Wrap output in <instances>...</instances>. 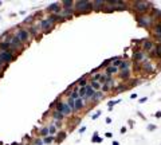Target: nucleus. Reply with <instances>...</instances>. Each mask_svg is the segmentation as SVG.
Masks as SVG:
<instances>
[{"label":"nucleus","instance_id":"1","mask_svg":"<svg viewBox=\"0 0 161 145\" xmlns=\"http://www.w3.org/2000/svg\"><path fill=\"white\" fill-rule=\"evenodd\" d=\"M93 11V4L89 0H78V1L74 3V13L75 16L79 15H85Z\"/></svg>","mask_w":161,"mask_h":145},{"label":"nucleus","instance_id":"2","mask_svg":"<svg viewBox=\"0 0 161 145\" xmlns=\"http://www.w3.org/2000/svg\"><path fill=\"white\" fill-rule=\"evenodd\" d=\"M150 5H152L150 1H140V0H137V1L133 3V8L138 15H145Z\"/></svg>","mask_w":161,"mask_h":145},{"label":"nucleus","instance_id":"3","mask_svg":"<svg viewBox=\"0 0 161 145\" xmlns=\"http://www.w3.org/2000/svg\"><path fill=\"white\" fill-rule=\"evenodd\" d=\"M136 19L140 27H144V28H149L154 22V18L152 15H137Z\"/></svg>","mask_w":161,"mask_h":145},{"label":"nucleus","instance_id":"4","mask_svg":"<svg viewBox=\"0 0 161 145\" xmlns=\"http://www.w3.org/2000/svg\"><path fill=\"white\" fill-rule=\"evenodd\" d=\"M39 27H40V30L43 31V34H48V32H51V31L54 30L55 24L53 23V20H51L50 16H48V18H43V19H40Z\"/></svg>","mask_w":161,"mask_h":145},{"label":"nucleus","instance_id":"5","mask_svg":"<svg viewBox=\"0 0 161 145\" xmlns=\"http://www.w3.org/2000/svg\"><path fill=\"white\" fill-rule=\"evenodd\" d=\"M16 56L13 55V51L10 50V51H0V59H1L3 63H10L15 59Z\"/></svg>","mask_w":161,"mask_h":145},{"label":"nucleus","instance_id":"6","mask_svg":"<svg viewBox=\"0 0 161 145\" xmlns=\"http://www.w3.org/2000/svg\"><path fill=\"white\" fill-rule=\"evenodd\" d=\"M46 11H47L48 13H60V11H62V4L60 3H53V4H50L47 8H46Z\"/></svg>","mask_w":161,"mask_h":145},{"label":"nucleus","instance_id":"7","mask_svg":"<svg viewBox=\"0 0 161 145\" xmlns=\"http://www.w3.org/2000/svg\"><path fill=\"white\" fill-rule=\"evenodd\" d=\"M16 35L19 36V39L23 42V43L28 42V39H30V32H28V28H27V30H26V28H19Z\"/></svg>","mask_w":161,"mask_h":145},{"label":"nucleus","instance_id":"8","mask_svg":"<svg viewBox=\"0 0 161 145\" xmlns=\"http://www.w3.org/2000/svg\"><path fill=\"white\" fill-rule=\"evenodd\" d=\"M105 3L106 1H103V0H93V1H91V4H93V10L94 11L103 10V8H105Z\"/></svg>","mask_w":161,"mask_h":145},{"label":"nucleus","instance_id":"9","mask_svg":"<svg viewBox=\"0 0 161 145\" xmlns=\"http://www.w3.org/2000/svg\"><path fill=\"white\" fill-rule=\"evenodd\" d=\"M133 59H134V62H136V63H138V62H141V61H145V53H144V51H141V50L134 51Z\"/></svg>","mask_w":161,"mask_h":145},{"label":"nucleus","instance_id":"10","mask_svg":"<svg viewBox=\"0 0 161 145\" xmlns=\"http://www.w3.org/2000/svg\"><path fill=\"white\" fill-rule=\"evenodd\" d=\"M73 12H74V8H62V11H60V15H62L63 18L66 19V20H67V19H71Z\"/></svg>","mask_w":161,"mask_h":145},{"label":"nucleus","instance_id":"11","mask_svg":"<svg viewBox=\"0 0 161 145\" xmlns=\"http://www.w3.org/2000/svg\"><path fill=\"white\" fill-rule=\"evenodd\" d=\"M50 19L53 20V23H63V22H66V19L63 18L60 13H53V15H50Z\"/></svg>","mask_w":161,"mask_h":145},{"label":"nucleus","instance_id":"12","mask_svg":"<svg viewBox=\"0 0 161 145\" xmlns=\"http://www.w3.org/2000/svg\"><path fill=\"white\" fill-rule=\"evenodd\" d=\"M102 98H103V93H102V90H99V92H97L95 94L91 97L90 101H91V104H98Z\"/></svg>","mask_w":161,"mask_h":145},{"label":"nucleus","instance_id":"13","mask_svg":"<svg viewBox=\"0 0 161 145\" xmlns=\"http://www.w3.org/2000/svg\"><path fill=\"white\" fill-rule=\"evenodd\" d=\"M10 50H12V44L10 42L7 40L0 42V51H10Z\"/></svg>","mask_w":161,"mask_h":145},{"label":"nucleus","instance_id":"14","mask_svg":"<svg viewBox=\"0 0 161 145\" xmlns=\"http://www.w3.org/2000/svg\"><path fill=\"white\" fill-rule=\"evenodd\" d=\"M120 71V69L118 67H114L113 65H111V66H109L107 69H106V71H105V74L107 77H113V74H116V73H118Z\"/></svg>","mask_w":161,"mask_h":145},{"label":"nucleus","instance_id":"15","mask_svg":"<svg viewBox=\"0 0 161 145\" xmlns=\"http://www.w3.org/2000/svg\"><path fill=\"white\" fill-rule=\"evenodd\" d=\"M118 77L122 79V81H128V79L130 78V70H129V69L128 70H122V71L120 73Z\"/></svg>","mask_w":161,"mask_h":145},{"label":"nucleus","instance_id":"16","mask_svg":"<svg viewBox=\"0 0 161 145\" xmlns=\"http://www.w3.org/2000/svg\"><path fill=\"white\" fill-rule=\"evenodd\" d=\"M142 48H144L145 51H150L152 48H153V42L149 40V39L144 40V43H142Z\"/></svg>","mask_w":161,"mask_h":145},{"label":"nucleus","instance_id":"17","mask_svg":"<svg viewBox=\"0 0 161 145\" xmlns=\"http://www.w3.org/2000/svg\"><path fill=\"white\" fill-rule=\"evenodd\" d=\"M53 118L55 121H63V120H65V114L60 113V112H58V110H55V112H53Z\"/></svg>","mask_w":161,"mask_h":145},{"label":"nucleus","instance_id":"18","mask_svg":"<svg viewBox=\"0 0 161 145\" xmlns=\"http://www.w3.org/2000/svg\"><path fill=\"white\" fill-rule=\"evenodd\" d=\"M86 90H87V92H86V97H87L89 99H90L91 97H93V95H94V94H95V93H97L95 90L93 89V86H91L90 83H89L87 86H86Z\"/></svg>","mask_w":161,"mask_h":145},{"label":"nucleus","instance_id":"19","mask_svg":"<svg viewBox=\"0 0 161 145\" xmlns=\"http://www.w3.org/2000/svg\"><path fill=\"white\" fill-rule=\"evenodd\" d=\"M39 28H40V27H38L36 24H32L30 28H28V32H30V35L36 36V35H38V32H39Z\"/></svg>","mask_w":161,"mask_h":145},{"label":"nucleus","instance_id":"20","mask_svg":"<svg viewBox=\"0 0 161 145\" xmlns=\"http://www.w3.org/2000/svg\"><path fill=\"white\" fill-rule=\"evenodd\" d=\"M142 70H144L145 73L153 71V67H152V63H150V62H144V63H142Z\"/></svg>","mask_w":161,"mask_h":145},{"label":"nucleus","instance_id":"21","mask_svg":"<svg viewBox=\"0 0 161 145\" xmlns=\"http://www.w3.org/2000/svg\"><path fill=\"white\" fill-rule=\"evenodd\" d=\"M83 109V99L82 98H78L75 101V107H74V112H78V110H82Z\"/></svg>","mask_w":161,"mask_h":145},{"label":"nucleus","instance_id":"22","mask_svg":"<svg viewBox=\"0 0 161 145\" xmlns=\"http://www.w3.org/2000/svg\"><path fill=\"white\" fill-rule=\"evenodd\" d=\"M74 3L75 1H73V0H65V1H60V4H62L63 8H74L73 7Z\"/></svg>","mask_w":161,"mask_h":145},{"label":"nucleus","instance_id":"23","mask_svg":"<svg viewBox=\"0 0 161 145\" xmlns=\"http://www.w3.org/2000/svg\"><path fill=\"white\" fill-rule=\"evenodd\" d=\"M66 136H67V133H66V132H63V130H60V132L58 133V137H56L55 143H62V141L66 138Z\"/></svg>","mask_w":161,"mask_h":145},{"label":"nucleus","instance_id":"24","mask_svg":"<svg viewBox=\"0 0 161 145\" xmlns=\"http://www.w3.org/2000/svg\"><path fill=\"white\" fill-rule=\"evenodd\" d=\"M39 134L43 136V137H47V136H50V129H48V126H43L42 129L39 130Z\"/></svg>","mask_w":161,"mask_h":145},{"label":"nucleus","instance_id":"25","mask_svg":"<svg viewBox=\"0 0 161 145\" xmlns=\"http://www.w3.org/2000/svg\"><path fill=\"white\" fill-rule=\"evenodd\" d=\"M153 31H154V35H161V23H160V22L154 23V26H153Z\"/></svg>","mask_w":161,"mask_h":145},{"label":"nucleus","instance_id":"26","mask_svg":"<svg viewBox=\"0 0 161 145\" xmlns=\"http://www.w3.org/2000/svg\"><path fill=\"white\" fill-rule=\"evenodd\" d=\"M109 66H111V59H106V61H103L102 63L99 65V69H107Z\"/></svg>","mask_w":161,"mask_h":145},{"label":"nucleus","instance_id":"27","mask_svg":"<svg viewBox=\"0 0 161 145\" xmlns=\"http://www.w3.org/2000/svg\"><path fill=\"white\" fill-rule=\"evenodd\" d=\"M55 140H56V137H54V136H47V137H43V143H44V144H51V143H54Z\"/></svg>","mask_w":161,"mask_h":145},{"label":"nucleus","instance_id":"28","mask_svg":"<svg viewBox=\"0 0 161 145\" xmlns=\"http://www.w3.org/2000/svg\"><path fill=\"white\" fill-rule=\"evenodd\" d=\"M89 83L93 86V89L95 90V92H99L101 90V87H102V85L99 83V82H94V81H91V82H89Z\"/></svg>","mask_w":161,"mask_h":145},{"label":"nucleus","instance_id":"29","mask_svg":"<svg viewBox=\"0 0 161 145\" xmlns=\"http://www.w3.org/2000/svg\"><path fill=\"white\" fill-rule=\"evenodd\" d=\"M102 140H103V138L98 137V132H94L93 138H91V143H102Z\"/></svg>","mask_w":161,"mask_h":145},{"label":"nucleus","instance_id":"30","mask_svg":"<svg viewBox=\"0 0 161 145\" xmlns=\"http://www.w3.org/2000/svg\"><path fill=\"white\" fill-rule=\"evenodd\" d=\"M129 67H130V62L123 61V62H122V65L120 66V71H122V70H128Z\"/></svg>","mask_w":161,"mask_h":145},{"label":"nucleus","instance_id":"31","mask_svg":"<svg viewBox=\"0 0 161 145\" xmlns=\"http://www.w3.org/2000/svg\"><path fill=\"white\" fill-rule=\"evenodd\" d=\"M128 89V86H123V83H120L118 86L114 87V90H116L117 93H121V92H125V90Z\"/></svg>","mask_w":161,"mask_h":145},{"label":"nucleus","instance_id":"32","mask_svg":"<svg viewBox=\"0 0 161 145\" xmlns=\"http://www.w3.org/2000/svg\"><path fill=\"white\" fill-rule=\"evenodd\" d=\"M101 77H102V74L101 73H97V74H94L93 77H91V79H90V82L91 81H94V82H99V79H101Z\"/></svg>","mask_w":161,"mask_h":145},{"label":"nucleus","instance_id":"33","mask_svg":"<svg viewBox=\"0 0 161 145\" xmlns=\"http://www.w3.org/2000/svg\"><path fill=\"white\" fill-rule=\"evenodd\" d=\"M86 87H79V90H78V94H79V98H83V97H86Z\"/></svg>","mask_w":161,"mask_h":145},{"label":"nucleus","instance_id":"34","mask_svg":"<svg viewBox=\"0 0 161 145\" xmlns=\"http://www.w3.org/2000/svg\"><path fill=\"white\" fill-rule=\"evenodd\" d=\"M67 105L70 106V109L74 112V107H75V101H74V99H71V98H68V99H67Z\"/></svg>","mask_w":161,"mask_h":145},{"label":"nucleus","instance_id":"35","mask_svg":"<svg viewBox=\"0 0 161 145\" xmlns=\"http://www.w3.org/2000/svg\"><path fill=\"white\" fill-rule=\"evenodd\" d=\"M34 22V16H27V18L23 20V24H31Z\"/></svg>","mask_w":161,"mask_h":145},{"label":"nucleus","instance_id":"36","mask_svg":"<svg viewBox=\"0 0 161 145\" xmlns=\"http://www.w3.org/2000/svg\"><path fill=\"white\" fill-rule=\"evenodd\" d=\"M152 16H157V18H160L161 16V11L160 10H157V8H153V11H152Z\"/></svg>","mask_w":161,"mask_h":145},{"label":"nucleus","instance_id":"37","mask_svg":"<svg viewBox=\"0 0 161 145\" xmlns=\"http://www.w3.org/2000/svg\"><path fill=\"white\" fill-rule=\"evenodd\" d=\"M154 53H156V56L161 58V44H157L156 48H154Z\"/></svg>","mask_w":161,"mask_h":145},{"label":"nucleus","instance_id":"38","mask_svg":"<svg viewBox=\"0 0 161 145\" xmlns=\"http://www.w3.org/2000/svg\"><path fill=\"white\" fill-rule=\"evenodd\" d=\"M118 102H121V99H117V101H110V102H109V105H107V109L109 110H113V106H114V105H116V104H118Z\"/></svg>","mask_w":161,"mask_h":145},{"label":"nucleus","instance_id":"39","mask_svg":"<svg viewBox=\"0 0 161 145\" xmlns=\"http://www.w3.org/2000/svg\"><path fill=\"white\" fill-rule=\"evenodd\" d=\"M102 11L106 13H110V12H114V11H116V7H105Z\"/></svg>","mask_w":161,"mask_h":145},{"label":"nucleus","instance_id":"40","mask_svg":"<svg viewBox=\"0 0 161 145\" xmlns=\"http://www.w3.org/2000/svg\"><path fill=\"white\" fill-rule=\"evenodd\" d=\"M68 98H71V99H74V101H77V99L79 98V94H78V92H73L70 94V97H68Z\"/></svg>","mask_w":161,"mask_h":145},{"label":"nucleus","instance_id":"41","mask_svg":"<svg viewBox=\"0 0 161 145\" xmlns=\"http://www.w3.org/2000/svg\"><path fill=\"white\" fill-rule=\"evenodd\" d=\"M101 90H102V93H107V92H110L111 90V87L110 86H107V85H102V87H101Z\"/></svg>","mask_w":161,"mask_h":145},{"label":"nucleus","instance_id":"42","mask_svg":"<svg viewBox=\"0 0 161 145\" xmlns=\"http://www.w3.org/2000/svg\"><path fill=\"white\" fill-rule=\"evenodd\" d=\"M44 143H43L42 138H34V145H43Z\"/></svg>","mask_w":161,"mask_h":145},{"label":"nucleus","instance_id":"43","mask_svg":"<svg viewBox=\"0 0 161 145\" xmlns=\"http://www.w3.org/2000/svg\"><path fill=\"white\" fill-rule=\"evenodd\" d=\"M48 129H50V136H53V134H55V133H56V128L54 126V125H51Z\"/></svg>","mask_w":161,"mask_h":145},{"label":"nucleus","instance_id":"44","mask_svg":"<svg viewBox=\"0 0 161 145\" xmlns=\"http://www.w3.org/2000/svg\"><path fill=\"white\" fill-rule=\"evenodd\" d=\"M101 113H102V112H101V110H98V112H97V113H95V114H94L91 118H93V120H97V118H98L99 116H101Z\"/></svg>","mask_w":161,"mask_h":145},{"label":"nucleus","instance_id":"45","mask_svg":"<svg viewBox=\"0 0 161 145\" xmlns=\"http://www.w3.org/2000/svg\"><path fill=\"white\" fill-rule=\"evenodd\" d=\"M156 125H153V124H150V125H149V126H148V130H150V132H152V130H154V129H156Z\"/></svg>","mask_w":161,"mask_h":145},{"label":"nucleus","instance_id":"46","mask_svg":"<svg viewBox=\"0 0 161 145\" xmlns=\"http://www.w3.org/2000/svg\"><path fill=\"white\" fill-rule=\"evenodd\" d=\"M54 126H55V128H60V126H62V121H55Z\"/></svg>","mask_w":161,"mask_h":145},{"label":"nucleus","instance_id":"47","mask_svg":"<svg viewBox=\"0 0 161 145\" xmlns=\"http://www.w3.org/2000/svg\"><path fill=\"white\" fill-rule=\"evenodd\" d=\"M55 106H56V99H55L54 102H51V104H50V106H48V107H50V109H54Z\"/></svg>","mask_w":161,"mask_h":145},{"label":"nucleus","instance_id":"48","mask_svg":"<svg viewBox=\"0 0 161 145\" xmlns=\"http://www.w3.org/2000/svg\"><path fill=\"white\" fill-rule=\"evenodd\" d=\"M154 38H156V40L159 42V44H161V35H154Z\"/></svg>","mask_w":161,"mask_h":145},{"label":"nucleus","instance_id":"49","mask_svg":"<svg viewBox=\"0 0 161 145\" xmlns=\"http://www.w3.org/2000/svg\"><path fill=\"white\" fill-rule=\"evenodd\" d=\"M148 101V97H144V98H140V102L142 104V102H146Z\"/></svg>","mask_w":161,"mask_h":145},{"label":"nucleus","instance_id":"50","mask_svg":"<svg viewBox=\"0 0 161 145\" xmlns=\"http://www.w3.org/2000/svg\"><path fill=\"white\" fill-rule=\"evenodd\" d=\"M154 117H156V118H161V112H156V114H154Z\"/></svg>","mask_w":161,"mask_h":145},{"label":"nucleus","instance_id":"51","mask_svg":"<svg viewBox=\"0 0 161 145\" xmlns=\"http://www.w3.org/2000/svg\"><path fill=\"white\" fill-rule=\"evenodd\" d=\"M79 132H80V133H85V132H86V128H85V126H82V128L79 129Z\"/></svg>","mask_w":161,"mask_h":145},{"label":"nucleus","instance_id":"52","mask_svg":"<svg viewBox=\"0 0 161 145\" xmlns=\"http://www.w3.org/2000/svg\"><path fill=\"white\" fill-rule=\"evenodd\" d=\"M130 98H132V99H136V98H137V94H136V93H133V94L130 95Z\"/></svg>","mask_w":161,"mask_h":145},{"label":"nucleus","instance_id":"53","mask_svg":"<svg viewBox=\"0 0 161 145\" xmlns=\"http://www.w3.org/2000/svg\"><path fill=\"white\" fill-rule=\"evenodd\" d=\"M105 136H106V137H113V134H111V133H110V132H107V133H105Z\"/></svg>","mask_w":161,"mask_h":145},{"label":"nucleus","instance_id":"54","mask_svg":"<svg viewBox=\"0 0 161 145\" xmlns=\"http://www.w3.org/2000/svg\"><path fill=\"white\" fill-rule=\"evenodd\" d=\"M120 132H121V133H125V132H126V128H125V126H123V128H121V130H120Z\"/></svg>","mask_w":161,"mask_h":145},{"label":"nucleus","instance_id":"55","mask_svg":"<svg viewBox=\"0 0 161 145\" xmlns=\"http://www.w3.org/2000/svg\"><path fill=\"white\" fill-rule=\"evenodd\" d=\"M110 122H111V118L107 117V118H106V124H110Z\"/></svg>","mask_w":161,"mask_h":145},{"label":"nucleus","instance_id":"56","mask_svg":"<svg viewBox=\"0 0 161 145\" xmlns=\"http://www.w3.org/2000/svg\"><path fill=\"white\" fill-rule=\"evenodd\" d=\"M3 66H4V63H3V62H1V59H0V70L3 69Z\"/></svg>","mask_w":161,"mask_h":145},{"label":"nucleus","instance_id":"57","mask_svg":"<svg viewBox=\"0 0 161 145\" xmlns=\"http://www.w3.org/2000/svg\"><path fill=\"white\" fill-rule=\"evenodd\" d=\"M111 145H120V143H118V141H113V144H111Z\"/></svg>","mask_w":161,"mask_h":145},{"label":"nucleus","instance_id":"58","mask_svg":"<svg viewBox=\"0 0 161 145\" xmlns=\"http://www.w3.org/2000/svg\"><path fill=\"white\" fill-rule=\"evenodd\" d=\"M1 4H3V3H1V1H0V5H1Z\"/></svg>","mask_w":161,"mask_h":145}]
</instances>
